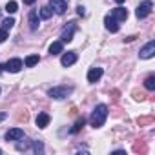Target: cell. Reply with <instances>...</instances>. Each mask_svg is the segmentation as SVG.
I'll return each mask as SVG.
<instances>
[{
	"label": "cell",
	"mask_w": 155,
	"mask_h": 155,
	"mask_svg": "<svg viewBox=\"0 0 155 155\" xmlns=\"http://www.w3.org/2000/svg\"><path fill=\"white\" fill-rule=\"evenodd\" d=\"M106 117H108V106H106V104H99V106L93 110V113H91V117H90V122H91L93 128H101V126L106 122Z\"/></svg>",
	"instance_id": "obj_1"
},
{
	"label": "cell",
	"mask_w": 155,
	"mask_h": 155,
	"mask_svg": "<svg viewBox=\"0 0 155 155\" xmlns=\"http://www.w3.org/2000/svg\"><path fill=\"white\" fill-rule=\"evenodd\" d=\"M73 93V88L71 86H55V88H51L49 91H48V95L51 97V99H66L68 95H71Z\"/></svg>",
	"instance_id": "obj_2"
},
{
	"label": "cell",
	"mask_w": 155,
	"mask_h": 155,
	"mask_svg": "<svg viewBox=\"0 0 155 155\" xmlns=\"http://www.w3.org/2000/svg\"><path fill=\"white\" fill-rule=\"evenodd\" d=\"M151 9H153V2H151V0H144V2L139 4L135 15H137V18H146L151 13Z\"/></svg>",
	"instance_id": "obj_3"
},
{
	"label": "cell",
	"mask_w": 155,
	"mask_h": 155,
	"mask_svg": "<svg viewBox=\"0 0 155 155\" xmlns=\"http://www.w3.org/2000/svg\"><path fill=\"white\" fill-rule=\"evenodd\" d=\"M75 29H77V26H75V22H69L64 29H62V35H60V42H71L73 40V33H75Z\"/></svg>",
	"instance_id": "obj_4"
},
{
	"label": "cell",
	"mask_w": 155,
	"mask_h": 155,
	"mask_svg": "<svg viewBox=\"0 0 155 155\" xmlns=\"http://www.w3.org/2000/svg\"><path fill=\"white\" fill-rule=\"evenodd\" d=\"M49 8L57 15H64L66 9H68V2H66V0H49Z\"/></svg>",
	"instance_id": "obj_5"
},
{
	"label": "cell",
	"mask_w": 155,
	"mask_h": 155,
	"mask_svg": "<svg viewBox=\"0 0 155 155\" xmlns=\"http://www.w3.org/2000/svg\"><path fill=\"white\" fill-rule=\"evenodd\" d=\"M153 55H155V40H150V42L140 49L139 57H140V58H144V60H148V58H151Z\"/></svg>",
	"instance_id": "obj_6"
},
{
	"label": "cell",
	"mask_w": 155,
	"mask_h": 155,
	"mask_svg": "<svg viewBox=\"0 0 155 155\" xmlns=\"http://www.w3.org/2000/svg\"><path fill=\"white\" fill-rule=\"evenodd\" d=\"M22 60L20 58H11V60H8L6 62V66H4V69L6 71H9V73H18L20 69H22Z\"/></svg>",
	"instance_id": "obj_7"
},
{
	"label": "cell",
	"mask_w": 155,
	"mask_h": 155,
	"mask_svg": "<svg viewBox=\"0 0 155 155\" xmlns=\"http://www.w3.org/2000/svg\"><path fill=\"white\" fill-rule=\"evenodd\" d=\"M104 26H106V29L111 31V33H117V31H119V22H117L111 15H106V17H104Z\"/></svg>",
	"instance_id": "obj_8"
},
{
	"label": "cell",
	"mask_w": 155,
	"mask_h": 155,
	"mask_svg": "<svg viewBox=\"0 0 155 155\" xmlns=\"http://www.w3.org/2000/svg\"><path fill=\"white\" fill-rule=\"evenodd\" d=\"M75 62H77V53H75V51H68V53H64L62 58H60V64L66 66V68H68V66H73Z\"/></svg>",
	"instance_id": "obj_9"
},
{
	"label": "cell",
	"mask_w": 155,
	"mask_h": 155,
	"mask_svg": "<svg viewBox=\"0 0 155 155\" xmlns=\"http://www.w3.org/2000/svg\"><path fill=\"white\" fill-rule=\"evenodd\" d=\"M111 17H113L117 22H124V20L128 18V9H124V8H115V9H111Z\"/></svg>",
	"instance_id": "obj_10"
},
{
	"label": "cell",
	"mask_w": 155,
	"mask_h": 155,
	"mask_svg": "<svg viewBox=\"0 0 155 155\" xmlns=\"http://www.w3.org/2000/svg\"><path fill=\"white\" fill-rule=\"evenodd\" d=\"M24 137V131L20 130V128H11L8 133H6V140L9 142V140H18V139H22Z\"/></svg>",
	"instance_id": "obj_11"
},
{
	"label": "cell",
	"mask_w": 155,
	"mask_h": 155,
	"mask_svg": "<svg viewBox=\"0 0 155 155\" xmlns=\"http://www.w3.org/2000/svg\"><path fill=\"white\" fill-rule=\"evenodd\" d=\"M102 77V68H91L88 71V82H97Z\"/></svg>",
	"instance_id": "obj_12"
},
{
	"label": "cell",
	"mask_w": 155,
	"mask_h": 155,
	"mask_svg": "<svg viewBox=\"0 0 155 155\" xmlns=\"http://www.w3.org/2000/svg\"><path fill=\"white\" fill-rule=\"evenodd\" d=\"M48 124H49V115H48V113H38V117H37V126H38L40 130H44Z\"/></svg>",
	"instance_id": "obj_13"
},
{
	"label": "cell",
	"mask_w": 155,
	"mask_h": 155,
	"mask_svg": "<svg viewBox=\"0 0 155 155\" xmlns=\"http://www.w3.org/2000/svg\"><path fill=\"white\" fill-rule=\"evenodd\" d=\"M20 142H17V150L18 151H26V150H29V146H31V139H26V137H22V139H18Z\"/></svg>",
	"instance_id": "obj_14"
},
{
	"label": "cell",
	"mask_w": 155,
	"mask_h": 155,
	"mask_svg": "<svg viewBox=\"0 0 155 155\" xmlns=\"http://www.w3.org/2000/svg\"><path fill=\"white\" fill-rule=\"evenodd\" d=\"M28 18H29V28L35 31V29L38 28V15H37V11H35V9L29 11V17H28Z\"/></svg>",
	"instance_id": "obj_15"
},
{
	"label": "cell",
	"mask_w": 155,
	"mask_h": 155,
	"mask_svg": "<svg viewBox=\"0 0 155 155\" xmlns=\"http://www.w3.org/2000/svg\"><path fill=\"white\" fill-rule=\"evenodd\" d=\"M62 49H64V42H53L51 46H49V53L51 55H58V53H62Z\"/></svg>",
	"instance_id": "obj_16"
},
{
	"label": "cell",
	"mask_w": 155,
	"mask_h": 155,
	"mask_svg": "<svg viewBox=\"0 0 155 155\" xmlns=\"http://www.w3.org/2000/svg\"><path fill=\"white\" fill-rule=\"evenodd\" d=\"M153 115H146V117H139L137 119V124L139 126H148V124H153Z\"/></svg>",
	"instance_id": "obj_17"
},
{
	"label": "cell",
	"mask_w": 155,
	"mask_h": 155,
	"mask_svg": "<svg viewBox=\"0 0 155 155\" xmlns=\"http://www.w3.org/2000/svg\"><path fill=\"white\" fill-rule=\"evenodd\" d=\"M133 151H135V153H146V151H148V148H146L144 140H137V142L133 144Z\"/></svg>",
	"instance_id": "obj_18"
},
{
	"label": "cell",
	"mask_w": 155,
	"mask_h": 155,
	"mask_svg": "<svg viewBox=\"0 0 155 155\" xmlns=\"http://www.w3.org/2000/svg\"><path fill=\"white\" fill-rule=\"evenodd\" d=\"M84 124H86V119H84V117H81L79 120H77V122H75V126L71 128V133H77V131H81Z\"/></svg>",
	"instance_id": "obj_19"
},
{
	"label": "cell",
	"mask_w": 155,
	"mask_h": 155,
	"mask_svg": "<svg viewBox=\"0 0 155 155\" xmlns=\"http://www.w3.org/2000/svg\"><path fill=\"white\" fill-rule=\"evenodd\" d=\"M38 60H40L38 55H29V57L26 58V66H28V68H33L35 64H38Z\"/></svg>",
	"instance_id": "obj_20"
},
{
	"label": "cell",
	"mask_w": 155,
	"mask_h": 155,
	"mask_svg": "<svg viewBox=\"0 0 155 155\" xmlns=\"http://www.w3.org/2000/svg\"><path fill=\"white\" fill-rule=\"evenodd\" d=\"M144 86H146V90H150V91L155 90V77H153V75H150L148 79L144 81Z\"/></svg>",
	"instance_id": "obj_21"
},
{
	"label": "cell",
	"mask_w": 155,
	"mask_h": 155,
	"mask_svg": "<svg viewBox=\"0 0 155 155\" xmlns=\"http://www.w3.org/2000/svg\"><path fill=\"white\" fill-rule=\"evenodd\" d=\"M6 11H8V13H17V11H18V4L11 0V2L6 4Z\"/></svg>",
	"instance_id": "obj_22"
},
{
	"label": "cell",
	"mask_w": 155,
	"mask_h": 155,
	"mask_svg": "<svg viewBox=\"0 0 155 155\" xmlns=\"http://www.w3.org/2000/svg\"><path fill=\"white\" fill-rule=\"evenodd\" d=\"M51 15H53V9H51L49 6H44V8L40 9V17H42V18H49Z\"/></svg>",
	"instance_id": "obj_23"
},
{
	"label": "cell",
	"mask_w": 155,
	"mask_h": 155,
	"mask_svg": "<svg viewBox=\"0 0 155 155\" xmlns=\"http://www.w3.org/2000/svg\"><path fill=\"white\" fill-rule=\"evenodd\" d=\"M28 119H29V113L24 110V111H20V113H17V120L18 122H28Z\"/></svg>",
	"instance_id": "obj_24"
},
{
	"label": "cell",
	"mask_w": 155,
	"mask_h": 155,
	"mask_svg": "<svg viewBox=\"0 0 155 155\" xmlns=\"http://www.w3.org/2000/svg\"><path fill=\"white\" fill-rule=\"evenodd\" d=\"M33 150L35 153H44V144L40 140H33Z\"/></svg>",
	"instance_id": "obj_25"
},
{
	"label": "cell",
	"mask_w": 155,
	"mask_h": 155,
	"mask_svg": "<svg viewBox=\"0 0 155 155\" xmlns=\"http://www.w3.org/2000/svg\"><path fill=\"white\" fill-rule=\"evenodd\" d=\"M133 99H135V101H140V102H142V101H146V95H144V93H142L140 90H133Z\"/></svg>",
	"instance_id": "obj_26"
},
{
	"label": "cell",
	"mask_w": 155,
	"mask_h": 155,
	"mask_svg": "<svg viewBox=\"0 0 155 155\" xmlns=\"http://www.w3.org/2000/svg\"><path fill=\"white\" fill-rule=\"evenodd\" d=\"M13 24H15V20H13V18H6V20L2 22V28H4V29H11V28H13Z\"/></svg>",
	"instance_id": "obj_27"
},
{
	"label": "cell",
	"mask_w": 155,
	"mask_h": 155,
	"mask_svg": "<svg viewBox=\"0 0 155 155\" xmlns=\"http://www.w3.org/2000/svg\"><path fill=\"white\" fill-rule=\"evenodd\" d=\"M6 38H8V29L2 28V29H0V42H4Z\"/></svg>",
	"instance_id": "obj_28"
},
{
	"label": "cell",
	"mask_w": 155,
	"mask_h": 155,
	"mask_svg": "<svg viewBox=\"0 0 155 155\" xmlns=\"http://www.w3.org/2000/svg\"><path fill=\"white\" fill-rule=\"evenodd\" d=\"M119 95H120V93H119V90H113V91L110 93V97L113 99V102H117V101H119Z\"/></svg>",
	"instance_id": "obj_29"
},
{
	"label": "cell",
	"mask_w": 155,
	"mask_h": 155,
	"mask_svg": "<svg viewBox=\"0 0 155 155\" xmlns=\"http://www.w3.org/2000/svg\"><path fill=\"white\" fill-rule=\"evenodd\" d=\"M77 13H79L81 17H84L86 15V8L84 6H77Z\"/></svg>",
	"instance_id": "obj_30"
},
{
	"label": "cell",
	"mask_w": 155,
	"mask_h": 155,
	"mask_svg": "<svg viewBox=\"0 0 155 155\" xmlns=\"http://www.w3.org/2000/svg\"><path fill=\"white\" fill-rule=\"evenodd\" d=\"M135 38H137V37H135V35H131V37H126V38H124V42H133Z\"/></svg>",
	"instance_id": "obj_31"
},
{
	"label": "cell",
	"mask_w": 155,
	"mask_h": 155,
	"mask_svg": "<svg viewBox=\"0 0 155 155\" xmlns=\"http://www.w3.org/2000/svg\"><path fill=\"white\" fill-rule=\"evenodd\" d=\"M24 4H28V6H33V4H35V0H24Z\"/></svg>",
	"instance_id": "obj_32"
},
{
	"label": "cell",
	"mask_w": 155,
	"mask_h": 155,
	"mask_svg": "<svg viewBox=\"0 0 155 155\" xmlns=\"http://www.w3.org/2000/svg\"><path fill=\"white\" fill-rule=\"evenodd\" d=\"M6 117H8L6 113H0V122H2V120H6Z\"/></svg>",
	"instance_id": "obj_33"
},
{
	"label": "cell",
	"mask_w": 155,
	"mask_h": 155,
	"mask_svg": "<svg viewBox=\"0 0 155 155\" xmlns=\"http://www.w3.org/2000/svg\"><path fill=\"white\" fill-rule=\"evenodd\" d=\"M115 2H117V4H122V2H124V0H115Z\"/></svg>",
	"instance_id": "obj_34"
},
{
	"label": "cell",
	"mask_w": 155,
	"mask_h": 155,
	"mask_svg": "<svg viewBox=\"0 0 155 155\" xmlns=\"http://www.w3.org/2000/svg\"><path fill=\"white\" fill-rule=\"evenodd\" d=\"M2 69H4V66H2V64H0V73H2Z\"/></svg>",
	"instance_id": "obj_35"
},
{
	"label": "cell",
	"mask_w": 155,
	"mask_h": 155,
	"mask_svg": "<svg viewBox=\"0 0 155 155\" xmlns=\"http://www.w3.org/2000/svg\"><path fill=\"white\" fill-rule=\"evenodd\" d=\"M0 153H2V150H0Z\"/></svg>",
	"instance_id": "obj_36"
}]
</instances>
